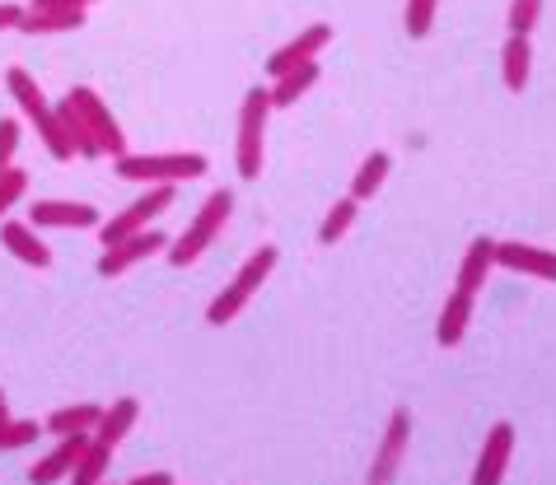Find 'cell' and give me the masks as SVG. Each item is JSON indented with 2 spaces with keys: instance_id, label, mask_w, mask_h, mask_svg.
Instances as JSON below:
<instances>
[{
  "instance_id": "6da1fadb",
  "label": "cell",
  "mask_w": 556,
  "mask_h": 485,
  "mask_svg": "<svg viewBox=\"0 0 556 485\" xmlns=\"http://www.w3.org/2000/svg\"><path fill=\"white\" fill-rule=\"evenodd\" d=\"M5 89H10V99L20 103V113L28 117V127H34V131H38V140H42V145H48L52 159L71 164V159H75V145H71L66 127H61L56 103H48V93L38 89L34 75H28L24 66H10V71H5Z\"/></svg>"
},
{
  "instance_id": "7a4b0ae2",
  "label": "cell",
  "mask_w": 556,
  "mask_h": 485,
  "mask_svg": "<svg viewBox=\"0 0 556 485\" xmlns=\"http://www.w3.org/2000/svg\"><path fill=\"white\" fill-rule=\"evenodd\" d=\"M66 103H71L75 122H80V127H85V140H80V159H103V154H113V159H122V154H131V150H127V131L117 127L113 107H108V103L99 99V89L75 85V89L66 93Z\"/></svg>"
},
{
  "instance_id": "3957f363",
  "label": "cell",
  "mask_w": 556,
  "mask_h": 485,
  "mask_svg": "<svg viewBox=\"0 0 556 485\" xmlns=\"http://www.w3.org/2000/svg\"><path fill=\"white\" fill-rule=\"evenodd\" d=\"M211 168L206 154L197 150H174V154H122L113 159V174L127 178V182H146V187H178V182H192Z\"/></svg>"
},
{
  "instance_id": "277c9868",
  "label": "cell",
  "mask_w": 556,
  "mask_h": 485,
  "mask_svg": "<svg viewBox=\"0 0 556 485\" xmlns=\"http://www.w3.org/2000/svg\"><path fill=\"white\" fill-rule=\"evenodd\" d=\"M276 261H281V253H276V243H262L257 253H253V257H249V261H243L239 271H235V280H229V285H225V290L211 299V308H206V322H211V327L235 322L239 312L253 304V294L262 290V280H267V276L276 271Z\"/></svg>"
},
{
  "instance_id": "5b68a950",
  "label": "cell",
  "mask_w": 556,
  "mask_h": 485,
  "mask_svg": "<svg viewBox=\"0 0 556 485\" xmlns=\"http://www.w3.org/2000/svg\"><path fill=\"white\" fill-rule=\"evenodd\" d=\"M267 117H271V89H249L239 103V136H235V168L243 182L262 178V154H267Z\"/></svg>"
},
{
  "instance_id": "8992f818",
  "label": "cell",
  "mask_w": 556,
  "mask_h": 485,
  "mask_svg": "<svg viewBox=\"0 0 556 485\" xmlns=\"http://www.w3.org/2000/svg\"><path fill=\"white\" fill-rule=\"evenodd\" d=\"M229 215H235V192H225V187H215V192L202 201V210L192 215V225L188 233H182L178 243H168V261L174 266H192V261H202L206 247L220 239V229L229 225Z\"/></svg>"
},
{
  "instance_id": "52a82bcc",
  "label": "cell",
  "mask_w": 556,
  "mask_h": 485,
  "mask_svg": "<svg viewBox=\"0 0 556 485\" xmlns=\"http://www.w3.org/2000/svg\"><path fill=\"white\" fill-rule=\"evenodd\" d=\"M178 201V187H150L146 196H136V201H127L113 220H103L99 225V239H103V247H113V243H122V239H131V233H141V229H154V220L168 210Z\"/></svg>"
},
{
  "instance_id": "ba28073f",
  "label": "cell",
  "mask_w": 556,
  "mask_h": 485,
  "mask_svg": "<svg viewBox=\"0 0 556 485\" xmlns=\"http://www.w3.org/2000/svg\"><path fill=\"white\" fill-rule=\"evenodd\" d=\"M407 444H412V411L397 406V411L389 416V425H383V439L375 448V462H369V481L365 485H393L397 472H403Z\"/></svg>"
},
{
  "instance_id": "9c48e42d",
  "label": "cell",
  "mask_w": 556,
  "mask_h": 485,
  "mask_svg": "<svg viewBox=\"0 0 556 485\" xmlns=\"http://www.w3.org/2000/svg\"><path fill=\"white\" fill-rule=\"evenodd\" d=\"M168 233H160V229H141V233H131V239H122V243H113V247H103V257H99V276L103 280H117V276H127L131 266H141V261H150V257H160V253H168Z\"/></svg>"
},
{
  "instance_id": "30bf717a",
  "label": "cell",
  "mask_w": 556,
  "mask_h": 485,
  "mask_svg": "<svg viewBox=\"0 0 556 485\" xmlns=\"http://www.w3.org/2000/svg\"><path fill=\"white\" fill-rule=\"evenodd\" d=\"M332 42V24H308V28H300L295 38H290L286 47H276V52L267 56V71H271V80L276 75H286V71H300V66H308L323 47Z\"/></svg>"
},
{
  "instance_id": "8fae6325",
  "label": "cell",
  "mask_w": 556,
  "mask_h": 485,
  "mask_svg": "<svg viewBox=\"0 0 556 485\" xmlns=\"http://www.w3.org/2000/svg\"><path fill=\"white\" fill-rule=\"evenodd\" d=\"M28 225L34 229H99V206L89 201H34L28 206Z\"/></svg>"
},
{
  "instance_id": "7c38bea8",
  "label": "cell",
  "mask_w": 556,
  "mask_h": 485,
  "mask_svg": "<svg viewBox=\"0 0 556 485\" xmlns=\"http://www.w3.org/2000/svg\"><path fill=\"white\" fill-rule=\"evenodd\" d=\"M509 452H515V425L501 420V425L486 430V444H482V452H477V467H472V485H501L505 467H509Z\"/></svg>"
},
{
  "instance_id": "4fadbf2b",
  "label": "cell",
  "mask_w": 556,
  "mask_h": 485,
  "mask_svg": "<svg viewBox=\"0 0 556 485\" xmlns=\"http://www.w3.org/2000/svg\"><path fill=\"white\" fill-rule=\"evenodd\" d=\"M496 266L515 276H529V280H552L556 285V253L552 247H538V243H496Z\"/></svg>"
},
{
  "instance_id": "5bb4252c",
  "label": "cell",
  "mask_w": 556,
  "mask_h": 485,
  "mask_svg": "<svg viewBox=\"0 0 556 485\" xmlns=\"http://www.w3.org/2000/svg\"><path fill=\"white\" fill-rule=\"evenodd\" d=\"M89 439H94V434H66V439H56V448L48 452V458H38L34 467H28V481H34V485H56V481H66L71 467L80 462V452L89 448Z\"/></svg>"
},
{
  "instance_id": "9a60e30c",
  "label": "cell",
  "mask_w": 556,
  "mask_h": 485,
  "mask_svg": "<svg viewBox=\"0 0 556 485\" xmlns=\"http://www.w3.org/2000/svg\"><path fill=\"white\" fill-rule=\"evenodd\" d=\"M0 243H5L10 257H20L24 266H34V271H48V266H52V247L42 243L38 229L24 225V220H5V225H0Z\"/></svg>"
},
{
  "instance_id": "2e32d148",
  "label": "cell",
  "mask_w": 556,
  "mask_h": 485,
  "mask_svg": "<svg viewBox=\"0 0 556 485\" xmlns=\"http://www.w3.org/2000/svg\"><path fill=\"white\" fill-rule=\"evenodd\" d=\"M491 271H496V239H472L468 253H463V261H458V285H454V290L482 294V285H486Z\"/></svg>"
},
{
  "instance_id": "e0dca14e",
  "label": "cell",
  "mask_w": 556,
  "mask_h": 485,
  "mask_svg": "<svg viewBox=\"0 0 556 485\" xmlns=\"http://www.w3.org/2000/svg\"><path fill=\"white\" fill-rule=\"evenodd\" d=\"M136 420H141V401H136V397H117L113 406H103V416H99V425H94V444L117 448L136 430Z\"/></svg>"
},
{
  "instance_id": "ac0fdd59",
  "label": "cell",
  "mask_w": 556,
  "mask_h": 485,
  "mask_svg": "<svg viewBox=\"0 0 556 485\" xmlns=\"http://www.w3.org/2000/svg\"><path fill=\"white\" fill-rule=\"evenodd\" d=\"M472 308H477V294L450 290V299H444V308H440V322H435L440 346H458L463 332H468V322H472Z\"/></svg>"
},
{
  "instance_id": "d6986e66",
  "label": "cell",
  "mask_w": 556,
  "mask_h": 485,
  "mask_svg": "<svg viewBox=\"0 0 556 485\" xmlns=\"http://www.w3.org/2000/svg\"><path fill=\"white\" fill-rule=\"evenodd\" d=\"M85 14H89V10H24L20 34H28V38L75 34V28H85Z\"/></svg>"
},
{
  "instance_id": "ffe728a7",
  "label": "cell",
  "mask_w": 556,
  "mask_h": 485,
  "mask_svg": "<svg viewBox=\"0 0 556 485\" xmlns=\"http://www.w3.org/2000/svg\"><path fill=\"white\" fill-rule=\"evenodd\" d=\"M501 75H505L509 93H523V85H529V75H533V47H529V38H519V34L505 38V47H501Z\"/></svg>"
},
{
  "instance_id": "44dd1931",
  "label": "cell",
  "mask_w": 556,
  "mask_h": 485,
  "mask_svg": "<svg viewBox=\"0 0 556 485\" xmlns=\"http://www.w3.org/2000/svg\"><path fill=\"white\" fill-rule=\"evenodd\" d=\"M99 416H103V406H94V401H75V406H61V411H52L42 430L56 434V439H66V434H94Z\"/></svg>"
},
{
  "instance_id": "7402d4cb",
  "label": "cell",
  "mask_w": 556,
  "mask_h": 485,
  "mask_svg": "<svg viewBox=\"0 0 556 485\" xmlns=\"http://www.w3.org/2000/svg\"><path fill=\"white\" fill-rule=\"evenodd\" d=\"M314 85H318V61H308V66H300V71L276 75V80H271V107H290V103H300Z\"/></svg>"
},
{
  "instance_id": "603a6c76",
  "label": "cell",
  "mask_w": 556,
  "mask_h": 485,
  "mask_svg": "<svg viewBox=\"0 0 556 485\" xmlns=\"http://www.w3.org/2000/svg\"><path fill=\"white\" fill-rule=\"evenodd\" d=\"M389 168H393V159H389L383 150L365 154L361 168H355V178H351V201H369V196H375L379 187L389 182Z\"/></svg>"
},
{
  "instance_id": "cb8c5ba5",
  "label": "cell",
  "mask_w": 556,
  "mask_h": 485,
  "mask_svg": "<svg viewBox=\"0 0 556 485\" xmlns=\"http://www.w3.org/2000/svg\"><path fill=\"white\" fill-rule=\"evenodd\" d=\"M355 215H361V201H351V196H342L337 206H328V215H323V225H318V243L323 247L342 243L351 233V225H355Z\"/></svg>"
},
{
  "instance_id": "d4e9b609",
  "label": "cell",
  "mask_w": 556,
  "mask_h": 485,
  "mask_svg": "<svg viewBox=\"0 0 556 485\" xmlns=\"http://www.w3.org/2000/svg\"><path fill=\"white\" fill-rule=\"evenodd\" d=\"M108 462H113V448H103V444H94L89 439V448L80 452V462L71 467V485H103L108 481Z\"/></svg>"
},
{
  "instance_id": "484cf974",
  "label": "cell",
  "mask_w": 556,
  "mask_h": 485,
  "mask_svg": "<svg viewBox=\"0 0 556 485\" xmlns=\"http://www.w3.org/2000/svg\"><path fill=\"white\" fill-rule=\"evenodd\" d=\"M38 434H42L38 420H14V416H5V420H0V452H14V448L38 444Z\"/></svg>"
},
{
  "instance_id": "4316f807",
  "label": "cell",
  "mask_w": 556,
  "mask_h": 485,
  "mask_svg": "<svg viewBox=\"0 0 556 485\" xmlns=\"http://www.w3.org/2000/svg\"><path fill=\"white\" fill-rule=\"evenodd\" d=\"M538 20H543V0H509V14H505V24H509V34H519V38H529Z\"/></svg>"
},
{
  "instance_id": "83f0119b",
  "label": "cell",
  "mask_w": 556,
  "mask_h": 485,
  "mask_svg": "<svg viewBox=\"0 0 556 485\" xmlns=\"http://www.w3.org/2000/svg\"><path fill=\"white\" fill-rule=\"evenodd\" d=\"M435 10H440V0H407V34L412 38H426L430 34V24H435Z\"/></svg>"
},
{
  "instance_id": "f1b7e54d",
  "label": "cell",
  "mask_w": 556,
  "mask_h": 485,
  "mask_svg": "<svg viewBox=\"0 0 556 485\" xmlns=\"http://www.w3.org/2000/svg\"><path fill=\"white\" fill-rule=\"evenodd\" d=\"M20 140H24V127L14 117H0V178L14 168V150H20Z\"/></svg>"
},
{
  "instance_id": "f546056e",
  "label": "cell",
  "mask_w": 556,
  "mask_h": 485,
  "mask_svg": "<svg viewBox=\"0 0 556 485\" xmlns=\"http://www.w3.org/2000/svg\"><path fill=\"white\" fill-rule=\"evenodd\" d=\"M24 192H28V174H24V168H10V174L0 178V220H5L10 206H20Z\"/></svg>"
},
{
  "instance_id": "4dcf8cb0",
  "label": "cell",
  "mask_w": 556,
  "mask_h": 485,
  "mask_svg": "<svg viewBox=\"0 0 556 485\" xmlns=\"http://www.w3.org/2000/svg\"><path fill=\"white\" fill-rule=\"evenodd\" d=\"M94 0H28L24 10H89Z\"/></svg>"
},
{
  "instance_id": "1f68e13d",
  "label": "cell",
  "mask_w": 556,
  "mask_h": 485,
  "mask_svg": "<svg viewBox=\"0 0 556 485\" xmlns=\"http://www.w3.org/2000/svg\"><path fill=\"white\" fill-rule=\"evenodd\" d=\"M20 20H24V5H0V34H5V28H20Z\"/></svg>"
},
{
  "instance_id": "d6a6232c",
  "label": "cell",
  "mask_w": 556,
  "mask_h": 485,
  "mask_svg": "<svg viewBox=\"0 0 556 485\" xmlns=\"http://www.w3.org/2000/svg\"><path fill=\"white\" fill-rule=\"evenodd\" d=\"M127 485H174V476H168V472H146V476H136Z\"/></svg>"
},
{
  "instance_id": "836d02e7",
  "label": "cell",
  "mask_w": 556,
  "mask_h": 485,
  "mask_svg": "<svg viewBox=\"0 0 556 485\" xmlns=\"http://www.w3.org/2000/svg\"><path fill=\"white\" fill-rule=\"evenodd\" d=\"M5 416H10V411H5V401H0V420H5Z\"/></svg>"
},
{
  "instance_id": "e575fe53",
  "label": "cell",
  "mask_w": 556,
  "mask_h": 485,
  "mask_svg": "<svg viewBox=\"0 0 556 485\" xmlns=\"http://www.w3.org/2000/svg\"><path fill=\"white\" fill-rule=\"evenodd\" d=\"M0 401H5V393H0Z\"/></svg>"
},
{
  "instance_id": "d590c367",
  "label": "cell",
  "mask_w": 556,
  "mask_h": 485,
  "mask_svg": "<svg viewBox=\"0 0 556 485\" xmlns=\"http://www.w3.org/2000/svg\"><path fill=\"white\" fill-rule=\"evenodd\" d=\"M103 485H108V481H103Z\"/></svg>"
}]
</instances>
